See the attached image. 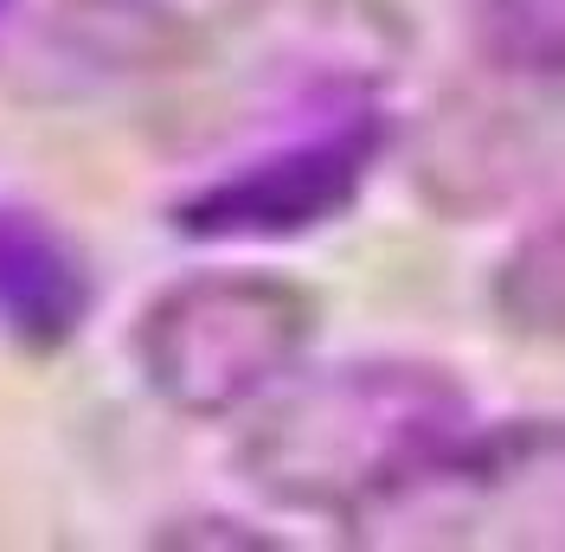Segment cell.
I'll return each instance as SVG.
<instances>
[{"mask_svg":"<svg viewBox=\"0 0 565 552\" xmlns=\"http://www.w3.org/2000/svg\"><path fill=\"white\" fill-rule=\"evenodd\" d=\"M476 424L469 385L412 353L302 367L277 385L238 437V476L282 514L334 520L353 533L386 495Z\"/></svg>","mask_w":565,"mask_h":552,"instance_id":"1","label":"cell"},{"mask_svg":"<svg viewBox=\"0 0 565 552\" xmlns=\"http://www.w3.org/2000/svg\"><path fill=\"white\" fill-rule=\"evenodd\" d=\"M321 302L282 270H186L148 296L129 328V360L154 405L193 424L250 417L277 385L309 367Z\"/></svg>","mask_w":565,"mask_h":552,"instance_id":"2","label":"cell"},{"mask_svg":"<svg viewBox=\"0 0 565 552\" xmlns=\"http://www.w3.org/2000/svg\"><path fill=\"white\" fill-rule=\"evenodd\" d=\"M348 540L380 552H565V417L462 424Z\"/></svg>","mask_w":565,"mask_h":552,"instance_id":"3","label":"cell"},{"mask_svg":"<svg viewBox=\"0 0 565 552\" xmlns=\"http://www.w3.org/2000/svg\"><path fill=\"white\" fill-rule=\"evenodd\" d=\"M392 148V123L373 104L321 116L296 136L212 168L168 206V225L193 244H289L328 232L360 206Z\"/></svg>","mask_w":565,"mask_h":552,"instance_id":"4","label":"cell"},{"mask_svg":"<svg viewBox=\"0 0 565 552\" xmlns=\"http://www.w3.org/2000/svg\"><path fill=\"white\" fill-rule=\"evenodd\" d=\"M97 309L84 251L26 206H0V341L20 353H65Z\"/></svg>","mask_w":565,"mask_h":552,"instance_id":"5","label":"cell"},{"mask_svg":"<svg viewBox=\"0 0 565 552\" xmlns=\"http://www.w3.org/2000/svg\"><path fill=\"white\" fill-rule=\"evenodd\" d=\"M489 309L521 341L565 347V206L501 251L489 276Z\"/></svg>","mask_w":565,"mask_h":552,"instance_id":"6","label":"cell"},{"mask_svg":"<svg viewBox=\"0 0 565 552\" xmlns=\"http://www.w3.org/2000/svg\"><path fill=\"white\" fill-rule=\"evenodd\" d=\"M469 33L494 77L565 91V0H476Z\"/></svg>","mask_w":565,"mask_h":552,"instance_id":"7","label":"cell"},{"mask_svg":"<svg viewBox=\"0 0 565 552\" xmlns=\"http://www.w3.org/2000/svg\"><path fill=\"white\" fill-rule=\"evenodd\" d=\"M0 20H7V0H0Z\"/></svg>","mask_w":565,"mask_h":552,"instance_id":"8","label":"cell"}]
</instances>
